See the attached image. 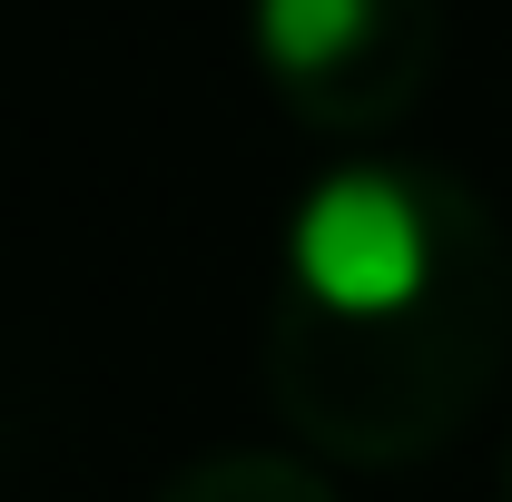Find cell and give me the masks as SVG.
<instances>
[{"label":"cell","instance_id":"cell-1","mask_svg":"<svg viewBox=\"0 0 512 502\" xmlns=\"http://www.w3.org/2000/svg\"><path fill=\"white\" fill-rule=\"evenodd\" d=\"M512 345V237L453 168L345 158L296 197L266 276V394L306 453H444Z\"/></svg>","mask_w":512,"mask_h":502},{"label":"cell","instance_id":"cell-2","mask_svg":"<svg viewBox=\"0 0 512 502\" xmlns=\"http://www.w3.org/2000/svg\"><path fill=\"white\" fill-rule=\"evenodd\" d=\"M247 50L296 128L384 138L434 89L444 0H247Z\"/></svg>","mask_w":512,"mask_h":502},{"label":"cell","instance_id":"cell-3","mask_svg":"<svg viewBox=\"0 0 512 502\" xmlns=\"http://www.w3.org/2000/svg\"><path fill=\"white\" fill-rule=\"evenodd\" d=\"M148 502H335V473L306 463V453H247V443H227V453L178 463Z\"/></svg>","mask_w":512,"mask_h":502},{"label":"cell","instance_id":"cell-4","mask_svg":"<svg viewBox=\"0 0 512 502\" xmlns=\"http://www.w3.org/2000/svg\"><path fill=\"white\" fill-rule=\"evenodd\" d=\"M503 502H512V453H503Z\"/></svg>","mask_w":512,"mask_h":502}]
</instances>
